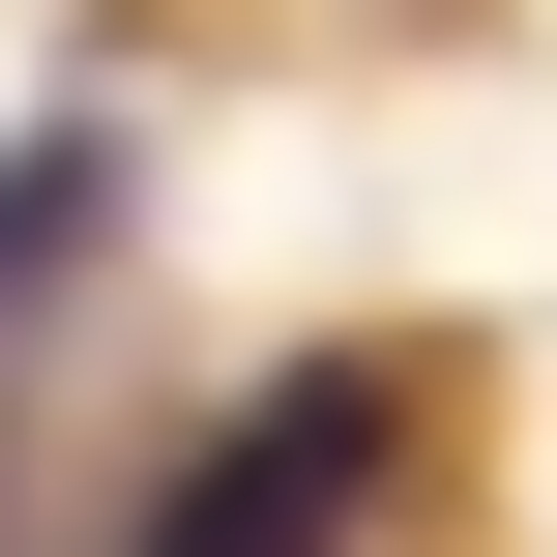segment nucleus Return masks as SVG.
Masks as SVG:
<instances>
[{"instance_id":"f257e3e1","label":"nucleus","mask_w":557,"mask_h":557,"mask_svg":"<svg viewBox=\"0 0 557 557\" xmlns=\"http://www.w3.org/2000/svg\"><path fill=\"white\" fill-rule=\"evenodd\" d=\"M352 499H382V382H264V411L147 499V557H323Z\"/></svg>"}]
</instances>
